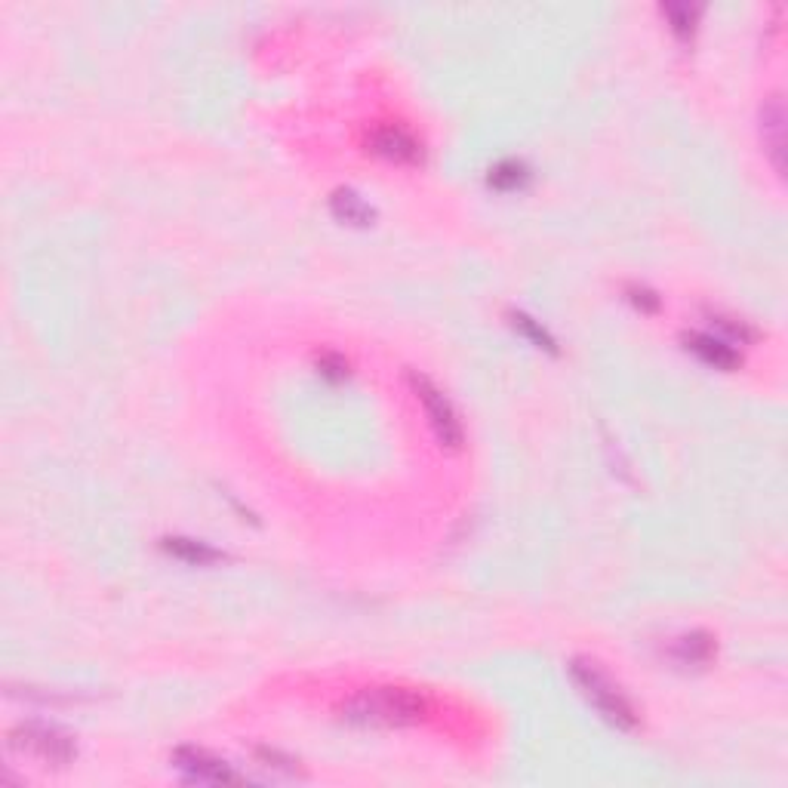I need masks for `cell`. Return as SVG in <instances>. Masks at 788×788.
I'll return each instance as SVG.
<instances>
[{
  "mask_svg": "<svg viewBox=\"0 0 788 788\" xmlns=\"http://www.w3.org/2000/svg\"><path fill=\"white\" fill-rule=\"evenodd\" d=\"M428 712V702L401 687H382L361 693L358 699H351L345 705V718L354 724H367V727H404L422 721Z\"/></svg>",
  "mask_w": 788,
  "mask_h": 788,
  "instance_id": "6da1fadb",
  "label": "cell"
},
{
  "mask_svg": "<svg viewBox=\"0 0 788 788\" xmlns=\"http://www.w3.org/2000/svg\"><path fill=\"white\" fill-rule=\"evenodd\" d=\"M570 675H573L576 687L582 690V696L598 708V715L604 721H610L619 730H632L638 724V715H635L632 702L622 696V690L601 672L595 662L573 659L570 662Z\"/></svg>",
  "mask_w": 788,
  "mask_h": 788,
  "instance_id": "7a4b0ae2",
  "label": "cell"
},
{
  "mask_svg": "<svg viewBox=\"0 0 788 788\" xmlns=\"http://www.w3.org/2000/svg\"><path fill=\"white\" fill-rule=\"evenodd\" d=\"M410 385H413V391H416L419 404L425 407L428 425H431V431L438 435V441L447 444V447H456V444L462 441V425H459V416H456L453 404L444 398V391H441L435 382H431V379L419 376V373H410Z\"/></svg>",
  "mask_w": 788,
  "mask_h": 788,
  "instance_id": "3957f363",
  "label": "cell"
},
{
  "mask_svg": "<svg viewBox=\"0 0 788 788\" xmlns=\"http://www.w3.org/2000/svg\"><path fill=\"white\" fill-rule=\"evenodd\" d=\"M13 748H22V752H31L41 761H50L56 767H65L74 758V742L68 733L47 727V724H25L19 730H13L10 739Z\"/></svg>",
  "mask_w": 788,
  "mask_h": 788,
  "instance_id": "277c9868",
  "label": "cell"
},
{
  "mask_svg": "<svg viewBox=\"0 0 788 788\" xmlns=\"http://www.w3.org/2000/svg\"><path fill=\"white\" fill-rule=\"evenodd\" d=\"M173 764L191 782H238L241 779L225 761L201 752V748H179V752L173 755Z\"/></svg>",
  "mask_w": 788,
  "mask_h": 788,
  "instance_id": "5b68a950",
  "label": "cell"
},
{
  "mask_svg": "<svg viewBox=\"0 0 788 788\" xmlns=\"http://www.w3.org/2000/svg\"><path fill=\"white\" fill-rule=\"evenodd\" d=\"M761 136L764 148L770 154V161L776 173H785V105L779 96H770L761 108Z\"/></svg>",
  "mask_w": 788,
  "mask_h": 788,
  "instance_id": "8992f818",
  "label": "cell"
},
{
  "mask_svg": "<svg viewBox=\"0 0 788 788\" xmlns=\"http://www.w3.org/2000/svg\"><path fill=\"white\" fill-rule=\"evenodd\" d=\"M684 345L696 354L699 361H705L715 370H733L742 361L739 351L727 339L712 336V333H684Z\"/></svg>",
  "mask_w": 788,
  "mask_h": 788,
  "instance_id": "52a82bcc",
  "label": "cell"
},
{
  "mask_svg": "<svg viewBox=\"0 0 788 788\" xmlns=\"http://www.w3.org/2000/svg\"><path fill=\"white\" fill-rule=\"evenodd\" d=\"M370 142H373V151H376V154L388 157V161H394V164H416L419 157H422L419 142H416L407 130H401V127H382V130L373 133Z\"/></svg>",
  "mask_w": 788,
  "mask_h": 788,
  "instance_id": "ba28073f",
  "label": "cell"
},
{
  "mask_svg": "<svg viewBox=\"0 0 788 788\" xmlns=\"http://www.w3.org/2000/svg\"><path fill=\"white\" fill-rule=\"evenodd\" d=\"M164 548L170 551L173 558L185 561V564H194V567H204V564H216L222 555L216 548H210L207 542H197V539H185V536H170L164 539Z\"/></svg>",
  "mask_w": 788,
  "mask_h": 788,
  "instance_id": "9c48e42d",
  "label": "cell"
},
{
  "mask_svg": "<svg viewBox=\"0 0 788 788\" xmlns=\"http://www.w3.org/2000/svg\"><path fill=\"white\" fill-rule=\"evenodd\" d=\"M333 213L342 219V222H351V225H370L373 219V207L364 201L361 194H354L351 188H339L333 194Z\"/></svg>",
  "mask_w": 788,
  "mask_h": 788,
  "instance_id": "30bf717a",
  "label": "cell"
},
{
  "mask_svg": "<svg viewBox=\"0 0 788 788\" xmlns=\"http://www.w3.org/2000/svg\"><path fill=\"white\" fill-rule=\"evenodd\" d=\"M712 653H715V644H712V638L702 635V632L684 635V638L675 644V650H672V656H675L681 665H705L708 659H712Z\"/></svg>",
  "mask_w": 788,
  "mask_h": 788,
  "instance_id": "8fae6325",
  "label": "cell"
},
{
  "mask_svg": "<svg viewBox=\"0 0 788 788\" xmlns=\"http://www.w3.org/2000/svg\"><path fill=\"white\" fill-rule=\"evenodd\" d=\"M527 176L530 173L521 161H502L490 170V185L496 191H518V188H524Z\"/></svg>",
  "mask_w": 788,
  "mask_h": 788,
  "instance_id": "7c38bea8",
  "label": "cell"
},
{
  "mask_svg": "<svg viewBox=\"0 0 788 788\" xmlns=\"http://www.w3.org/2000/svg\"><path fill=\"white\" fill-rule=\"evenodd\" d=\"M511 324H515V330H521L533 345H539V348H545V351H558V345H555V339H551V333H548L539 321H533L530 314L511 311Z\"/></svg>",
  "mask_w": 788,
  "mask_h": 788,
  "instance_id": "4fadbf2b",
  "label": "cell"
},
{
  "mask_svg": "<svg viewBox=\"0 0 788 788\" xmlns=\"http://www.w3.org/2000/svg\"><path fill=\"white\" fill-rule=\"evenodd\" d=\"M662 13L668 16V22H672V28H675L681 37H690V34H693L696 16H699L696 7H690V4H665Z\"/></svg>",
  "mask_w": 788,
  "mask_h": 788,
  "instance_id": "5bb4252c",
  "label": "cell"
},
{
  "mask_svg": "<svg viewBox=\"0 0 788 788\" xmlns=\"http://www.w3.org/2000/svg\"><path fill=\"white\" fill-rule=\"evenodd\" d=\"M318 367L327 379H345V373H348V364L342 358H336V354H324V358L318 361Z\"/></svg>",
  "mask_w": 788,
  "mask_h": 788,
  "instance_id": "9a60e30c",
  "label": "cell"
},
{
  "mask_svg": "<svg viewBox=\"0 0 788 788\" xmlns=\"http://www.w3.org/2000/svg\"><path fill=\"white\" fill-rule=\"evenodd\" d=\"M628 299H632L641 311H656L659 308V296L650 293L647 287H632V290H628Z\"/></svg>",
  "mask_w": 788,
  "mask_h": 788,
  "instance_id": "2e32d148",
  "label": "cell"
}]
</instances>
